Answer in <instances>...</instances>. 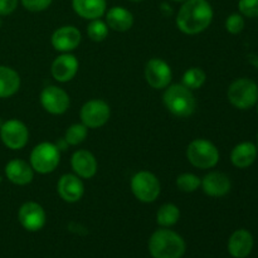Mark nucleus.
<instances>
[{"instance_id":"20e7f679","label":"nucleus","mask_w":258,"mask_h":258,"mask_svg":"<svg viewBox=\"0 0 258 258\" xmlns=\"http://www.w3.org/2000/svg\"><path fill=\"white\" fill-rule=\"evenodd\" d=\"M186 159L194 168L207 170L219 163V150L207 139H196L186 148Z\"/></svg>"},{"instance_id":"2f4dec72","label":"nucleus","mask_w":258,"mask_h":258,"mask_svg":"<svg viewBox=\"0 0 258 258\" xmlns=\"http://www.w3.org/2000/svg\"><path fill=\"white\" fill-rule=\"evenodd\" d=\"M19 0H0V17H7L17 10Z\"/></svg>"},{"instance_id":"5701e85b","label":"nucleus","mask_w":258,"mask_h":258,"mask_svg":"<svg viewBox=\"0 0 258 258\" xmlns=\"http://www.w3.org/2000/svg\"><path fill=\"white\" fill-rule=\"evenodd\" d=\"M20 88L19 73L12 67L0 66V98L14 96Z\"/></svg>"},{"instance_id":"ddd939ff","label":"nucleus","mask_w":258,"mask_h":258,"mask_svg":"<svg viewBox=\"0 0 258 258\" xmlns=\"http://www.w3.org/2000/svg\"><path fill=\"white\" fill-rule=\"evenodd\" d=\"M81 40H82V34L75 25H63L55 29L50 37L52 47L60 53H71L78 48Z\"/></svg>"},{"instance_id":"1a4fd4ad","label":"nucleus","mask_w":258,"mask_h":258,"mask_svg":"<svg viewBox=\"0 0 258 258\" xmlns=\"http://www.w3.org/2000/svg\"><path fill=\"white\" fill-rule=\"evenodd\" d=\"M111 116V108L108 103L103 100L93 98L87 101L81 107L80 118L81 122L88 128H98L108 122Z\"/></svg>"},{"instance_id":"473e14b6","label":"nucleus","mask_w":258,"mask_h":258,"mask_svg":"<svg viewBox=\"0 0 258 258\" xmlns=\"http://www.w3.org/2000/svg\"><path fill=\"white\" fill-rule=\"evenodd\" d=\"M171 2H175V3H184L185 0H171Z\"/></svg>"},{"instance_id":"a211bd4d","label":"nucleus","mask_w":258,"mask_h":258,"mask_svg":"<svg viewBox=\"0 0 258 258\" xmlns=\"http://www.w3.org/2000/svg\"><path fill=\"white\" fill-rule=\"evenodd\" d=\"M5 176L15 185H28L34 179V170L28 161L23 159H13L5 165Z\"/></svg>"},{"instance_id":"f03ea898","label":"nucleus","mask_w":258,"mask_h":258,"mask_svg":"<svg viewBox=\"0 0 258 258\" xmlns=\"http://www.w3.org/2000/svg\"><path fill=\"white\" fill-rule=\"evenodd\" d=\"M185 248L180 234L163 227L154 232L149 239V252L154 258H181Z\"/></svg>"},{"instance_id":"4be33fe9","label":"nucleus","mask_w":258,"mask_h":258,"mask_svg":"<svg viewBox=\"0 0 258 258\" xmlns=\"http://www.w3.org/2000/svg\"><path fill=\"white\" fill-rule=\"evenodd\" d=\"M257 154V146L253 143L244 141L234 146L231 153V161L238 169L249 168L256 161Z\"/></svg>"},{"instance_id":"f704fd0d","label":"nucleus","mask_w":258,"mask_h":258,"mask_svg":"<svg viewBox=\"0 0 258 258\" xmlns=\"http://www.w3.org/2000/svg\"><path fill=\"white\" fill-rule=\"evenodd\" d=\"M257 112H258V102H257Z\"/></svg>"},{"instance_id":"f257e3e1","label":"nucleus","mask_w":258,"mask_h":258,"mask_svg":"<svg viewBox=\"0 0 258 258\" xmlns=\"http://www.w3.org/2000/svg\"><path fill=\"white\" fill-rule=\"evenodd\" d=\"M213 17V8L207 0H185L176 14L175 23L181 33L196 35L208 29Z\"/></svg>"},{"instance_id":"bb28decb","label":"nucleus","mask_w":258,"mask_h":258,"mask_svg":"<svg viewBox=\"0 0 258 258\" xmlns=\"http://www.w3.org/2000/svg\"><path fill=\"white\" fill-rule=\"evenodd\" d=\"M108 25L101 19L90 20L87 25V35L92 42H103L108 35Z\"/></svg>"},{"instance_id":"aec40b11","label":"nucleus","mask_w":258,"mask_h":258,"mask_svg":"<svg viewBox=\"0 0 258 258\" xmlns=\"http://www.w3.org/2000/svg\"><path fill=\"white\" fill-rule=\"evenodd\" d=\"M106 24L115 32H127L134 25V15L123 7H112L106 10Z\"/></svg>"},{"instance_id":"f8f14e48","label":"nucleus","mask_w":258,"mask_h":258,"mask_svg":"<svg viewBox=\"0 0 258 258\" xmlns=\"http://www.w3.org/2000/svg\"><path fill=\"white\" fill-rule=\"evenodd\" d=\"M18 221L28 232H38L45 226L47 214L37 202H25L18 211Z\"/></svg>"},{"instance_id":"72a5a7b5","label":"nucleus","mask_w":258,"mask_h":258,"mask_svg":"<svg viewBox=\"0 0 258 258\" xmlns=\"http://www.w3.org/2000/svg\"><path fill=\"white\" fill-rule=\"evenodd\" d=\"M130 2H134V3H140V2H144V0H130Z\"/></svg>"},{"instance_id":"9d476101","label":"nucleus","mask_w":258,"mask_h":258,"mask_svg":"<svg viewBox=\"0 0 258 258\" xmlns=\"http://www.w3.org/2000/svg\"><path fill=\"white\" fill-rule=\"evenodd\" d=\"M145 80L154 90H165L173 80V71L161 58H151L145 66Z\"/></svg>"},{"instance_id":"6e6552de","label":"nucleus","mask_w":258,"mask_h":258,"mask_svg":"<svg viewBox=\"0 0 258 258\" xmlns=\"http://www.w3.org/2000/svg\"><path fill=\"white\" fill-rule=\"evenodd\" d=\"M0 139L10 150H22L29 141V130L23 121L12 118L0 126Z\"/></svg>"},{"instance_id":"dca6fc26","label":"nucleus","mask_w":258,"mask_h":258,"mask_svg":"<svg viewBox=\"0 0 258 258\" xmlns=\"http://www.w3.org/2000/svg\"><path fill=\"white\" fill-rule=\"evenodd\" d=\"M201 186L207 196L221 198L231 191L232 183L227 174L222 171H211L202 179Z\"/></svg>"},{"instance_id":"4468645a","label":"nucleus","mask_w":258,"mask_h":258,"mask_svg":"<svg viewBox=\"0 0 258 258\" xmlns=\"http://www.w3.org/2000/svg\"><path fill=\"white\" fill-rule=\"evenodd\" d=\"M80 68V62L72 53H62L53 60L50 73L57 82L66 83L76 77Z\"/></svg>"},{"instance_id":"c756f323","label":"nucleus","mask_w":258,"mask_h":258,"mask_svg":"<svg viewBox=\"0 0 258 258\" xmlns=\"http://www.w3.org/2000/svg\"><path fill=\"white\" fill-rule=\"evenodd\" d=\"M239 14L247 18H258V0H239Z\"/></svg>"},{"instance_id":"39448f33","label":"nucleus","mask_w":258,"mask_h":258,"mask_svg":"<svg viewBox=\"0 0 258 258\" xmlns=\"http://www.w3.org/2000/svg\"><path fill=\"white\" fill-rule=\"evenodd\" d=\"M60 161V150L53 143L38 144L34 146L29 156V164L34 173L38 174H50L58 168Z\"/></svg>"},{"instance_id":"7ed1b4c3","label":"nucleus","mask_w":258,"mask_h":258,"mask_svg":"<svg viewBox=\"0 0 258 258\" xmlns=\"http://www.w3.org/2000/svg\"><path fill=\"white\" fill-rule=\"evenodd\" d=\"M163 102L166 110L176 117L185 118L197 110V100L193 91L181 83L169 85L163 95Z\"/></svg>"},{"instance_id":"412c9836","label":"nucleus","mask_w":258,"mask_h":258,"mask_svg":"<svg viewBox=\"0 0 258 258\" xmlns=\"http://www.w3.org/2000/svg\"><path fill=\"white\" fill-rule=\"evenodd\" d=\"M72 9L83 19H101L106 14L107 3L106 0H72Z\"/></svg>"},{"instance_id":"423d86ee","label":"nucleus","mask_w":258,"mask_h":258,"mask_svg":"<svg viewBox=\"0 0 258 258\" xmlns=\"http://www.w3.org/2000/svg\"><path fill=\"white\" fill-rule=\"evenodd\" d=\"M227 97L238 110H249L258 102V86L249 78H238L229 85Z\"/></svg>"},{"instance_id":"f3484780","label":"nucleus","mask_w":258,"mask_h":258,"mask_svg":"<svg viewBox=\"0 0 258 258\" xmlns=\"http://www.w3.org/2000/svg\"><path fill=\"white\" fill-rule=\"evenodd\" d=\"M71 168L81 179H91L97 173L98 164L91 151L77 150L71 156Z\"/></svg>"},{"instance_id":"c9c22d12","label":"nucleus","mask_w":258,"mask_h":258,"mask_svg":"<svg viewBox=\"0 0 258 258\" xmlns=\"http://www.w3.org/2000/svg\"><path fill=\"white\" fill-rule=\"evenodd\" d=\"M257 150H258V146H257Z\"/></svg>"},{"instance_id":"9b49d317","label":"nucleus","mask_w":258,"mask_h":258,"mask_svg":"<svg viewBox=\"0 0 258 258\" xmlns=\"http://www.w3.org/2000/svg\"><path fill=\"white\" fill-rule=\"evenodd\" d=\"M42 107L50 115H63L71 105L70 95L58 86H47L39 96Z\"/></svg>"},{"instance_id":"7c9ffc66","label":"nucleus","mask_w":258,"mask_h":258,"mask_svg":"<svg viewBox=\"0 0 258 258\" xmlns=\"http://www.w3.org/2000/svg\"><path fill=\"white\" fill-rule=\"evenodd\" d=\"M53 0H20L24 9L32 13H40L47 10L52 5Z\"/></svg>"},{"instance_id":"b1692460","label":"nucleus","mask_w":258,"mask_h":258,"mask_svg":"<svg viewBox=\"0 0 258 258\" xmlns=\"http://www.w3.org/2000/svg\"><path fill=\"white\" fill-rule=\"evenodd\" d=\"M180 219V209L173 203H165L156 212V222L163 228L175 226Z\"/></svg>"},{"instance_id":"a878e982","label":"nucleus","mask_w":258,"mask_h":258,"mask_svg":"<svg viewBox=\"0 0 258 258\" xmlns=\"http://www.w3.org/2000/svg\"><path fill=\"white\" fill-rule=\"evenodd\" d=\"M88 135V127L87 126L81 123H73L70 127L66 130L64 133V141L67 143V145L71 146H77L80 144H82L86 140Z\"/></svg>"},{"instance_id":"c85d7f7f","label":"nucleus","mask_w":258,"mask_h":258,"mask_svg":"<svg viewBox=\"0 0 258 258\" xmlns=\"http://www.w3.org/2000/svg\"><path fill=\"white\" fill-rule=\"evenodd\" d=\"M226 29L231 34H239L244 29V18L239 13H233L226 19Z\"/></svg>"},{"instance_id":"2eb2a0df","label":"nucleus","mask_w":258,"mask_h":258,"mask_svg":"<svg viewBox=\"0 0 258 258\" xmlns=\"http://www.w3.org/2000/svg\"><path fill=\"white\" fill-rule=\"evenodd\" d=\"M57 193L66 203H77L85 194V185L80 176L73 174H64L57 183Z\"/></svg>"},{"instance_id":"393cba45","label":"nucleus","mask_w":258,"mask_h":258,"mask_svg":"<svg viewBox=\"0 0 258 258\" xmlns=\"http://www.w3.org/2000/svg\"><path fill=\"white\" fill-rule=\"evenodd\" d=\"M207 75L202 68L199 67H191L186 70L183 75V80H181V85L185 86L189 90H199L202 86L206 83Z\"/></svg>"},{"instance_id":"6ab92c4d","label":"nucleus","mask_w":258,"mask_h":258,"mask_svg":"<svg viewBox=\"0 0 258 258\" xmlns=\"http://www.w3.org/2000/svg\"><path fill=\"white\" fill-rule=\"evenodd\" d=\"M253 248V237L247 229L233 232L228 241V252L234 258H246Z\"/></svg>"},{"instance_id":"0eeeda50","label":"nucleus","mask_w":258,"mask_h":258,"mask_svg":"<svg viewBox=\"0 0 258 258\" xmlns=\"http://www.w3.org/2000/svg\"><path fill=\"white\" fill-rule=\"evenodd\" d=\"M130 188L135 198L141 203H154L161 193L158 176L148 170H141L131 178Z\"/></svg>"},{"instance_id":"cd10ccee","label":"nucleus","mask_w":258,"mask_h":258,"mask_svg":"<svg viewBox=\"0 0 258 258\" xmlns=\"http://www.w3.org/2000/svg\"><path fill=\"white\" fill-rule=\"evenodd\" d=\"M201 180L199 176H197L193 173H183L176 178V186L180 191L184 193H193L201 186Z\"/></svg>"}]
</instances>
